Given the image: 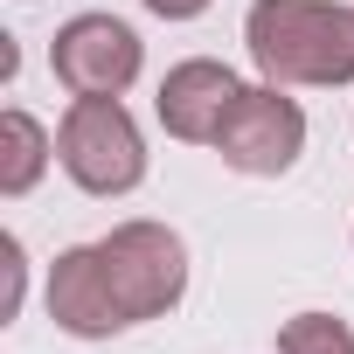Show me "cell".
I'll list each match as a JSON object with an SVG mask.
<instances>
[{
  "label": "cell",
  "instance_id": "obj_8",
  "mask_svg": "<svg viewBox=\"0 0 354 354\" xmlns=\"http://www.w3.org/2000/svg\"><path fill=\"white\" fill-rule=\"evenodd\" d=\"M278 354H354V326L333 313H292L278 326Z\"/></svg>",
  "mask_w": 354,
  "mask_h": 354
},
{
  "label": "cell",
  "instance_id": "obj_7",
  "mask_svg": "<svg viewBox=\"0 0 354 354\" xmlns=\"http://www.w3.org/2000/svg\"><path fill=\"white\" fill-rule=\"evenodd\" d=\"M49 160H56V139L42 132V118H28L21 104H8V111H0V195L21 202L49 174Z\"/></svg>",
  "mask_w": 354,
  "mask_h": 354
},
{
  "label": "cell",
  "instance_id": "obj_1",
  "mask_svg": "<svg viewBox=\"0 0 354 354\" xmlns=\"http://www.w3.org/2000/svg\"><path fill=\"white\" fill-rule=\"evenodd\" d=\"M188 292V243L167 223H118L97 243H77L49 264V319L70 340H111L174 313Z\"/></svg>",
  "mask_w": 354,
  "mask_h": 354
},
{
  "label": "cell",
  "instance_id": "obj_3",
  "mask_svg": "<svg viewBox=\"0 0 354 354\" xmlns=\"http://www.w3.org/2000/svg\"><path fill=\"white\" fill-rule=\"evenodd\" d=\"M56 160L97 202L132 195L146 181V139H139V125L118 97H70V111L56 125Z\"/></svg>",
  "mask_w": 354,
  "mask_h": 354
},
{
  "label": "cell",
  "instance_id": "obj_5",
  "mask_svg": "<svg viewBox=\"0 0 354 354\" xmlns=\"http://www.w3.org/2000/svg\"><path fill=\"white\" fill-rule=\"evenodd\" d=\"M139 63H146V49L118 15H77L49 42V70L77 97H125L139 84Z\"/></svg>",
  "mask_w": 354,
  "mask_h": 354
},
{
  "label": "cell",
  "instance_id": "obj_4",
  "mask_svg": "<svg viewBox=\"0 0 354 354\" xmlns=\"http://www.w3.org/2000/svg\"><path fill=\"white\" fill-rule=\"evenodd\" d=\"M216 153L230 174H250V181H278V174L299 167L306 153V111L299 97H285V84H243V97L230 104Z\"/></svg>",
  "mask_w": 354,
  "mask_h": 354
},
{
  "label": "cell",
  "instance_id": "obj_9",
  "mask_svg": "<svg viewBox=\"0 0 354 354\" xmlns=\"http://www.w3.org/2000/svg\"><path fill=\"white\" fill-rule=\"evenodd\" d=\"M0 257H8V306H0V319H15V313H21V278H28V264H21V236L0 243Z\"/></svg>",
  "mask_w": 354,
  "mask_h": 354
},
{
  "label": "cell",
  "instance_id": "obj_6",
  "mask_svg": "<svg viewBox=\"0 0 354 354\" xmlns=\"http://www.w3.org/2000/svg\"><path fill=\"white\" fill-rule=\"evenodd\" d=\"M236 97H243V77H236L230 63H216V56H188V63H174V70L160 77L153 111H160V125H167L174 139L216 146V132H223V118H230Z\"/></svg>",
  "mask_w": 354,
  "mask_h": 354
},
{
  "label": "cell",
  "instance_id": "obj_10",
  "mask_svg": "<svg viewBox=\"0 0 354 354\" xmlns=\"http://www.w3.org/2000/svg\"><path fill=\"white\" fill-rule=\"evenodd\" d=\"M146 15H160V21H195V15H209L216 0H139Z\"/></svg>",
  "mask_w": 354,
  "mask_h": 354
},
{
  "label": "cell",
  "instance_id": "obj_2",
  "mask_svg": "<svg viewBox=\"0 0 354 354\" xmlns=\"http://www.w3.org/2000/svg\"><path fill=\"white\" fill-rule=\"evenodd\" d=\"M243 42L264 84H354V8L340 0H250Z\"/></svg>",
  "mask_w": 354,
  "mask_h": 354
}]
</instances>
